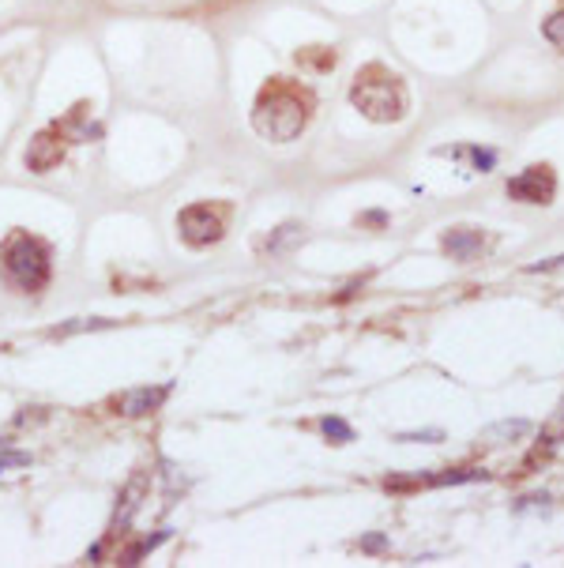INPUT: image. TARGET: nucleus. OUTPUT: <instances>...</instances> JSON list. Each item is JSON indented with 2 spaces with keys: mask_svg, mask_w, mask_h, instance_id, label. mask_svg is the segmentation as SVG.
Listing matches in <instances>:
<instances>
[{
  "mask_svg": "<svg viewBox=\"0 0 564 568\" xmlns=\"http://www.w3.org/2000/svg\"><path fill=\"white\" fill-rule=\"evenodd\" d=\"M308 121H313V91L298 80H286V75L267 80L252 102V125L264 140L290 144L305 132Z\"/></svg>",
  "mask_w": 564,
  "mask_h": 568,
  "instance_id": "nucleus-1",
  "label": "nucleus"
},
{
  "mask_svg": "<svg viewBox=\"0 0 564 568\" xmlns=\"http://www.w3.org/2000/svg\"><path fill=\"white\" fill-rule=\"evenodd\" d=\"M350 102H354L369 121L387 125V121H399V117L406 113V91H403L395 72H387L384 65H369L354 75Z\"/></svg>",
  "mask_w": 564,
  "mask_h": 568,
  "instance_id": "nucleus-2",
  "label": "nucleus"
},
{
  "mask_svg": "<svg viewBox=\"0 0 564 568\" xmlns=\"http://www.w3.org/2000/svg\"><path fill=\"white\" fill-rule=\"evenodd\" d=\"M0 267L23 293H38L49 283V252L42 241L23 230H15L4 241V249H0Z\"/></svg>",
  "mask_w": 564,
  "mask_h": 568,
  "instance_id": "nucleus-3",
  "label": "nucleus"
},
{
  "mask_svg": "<svg viewBox=\"0 0 564 568\" xmlns=\"http://www.w3.org/2000/svg\"><path fill=\"white\" fill-rule=\"evenodd\" d=\"M178 230H181V238L188 245H215L222 233H226V207L219 204H192L178 214Z\"/></svg>",
  "mask_w": 564,
  "mask_h": 568,
  "instance_id": "nucleus-4",
  "label": "nucleus"
},
{
  "mask_svg": "<svg viewBox=\"0 0 564 568\" xmlns=\"http://www.w3.org/2000/svg\"><path fill=\"white\" fill-rule=\"evenodd\" d=\"M553 192H557V178L546 162H534L508 181V196L519 204H553Z\"/></svg>",
  "mask_w": 564,
  "mask_h": 568,
  "instance_id": "nucleus-5",
  "label": "nucleus"
},
{
  "mask_svg": "<svg viewBox=\"0 0 564 568\" xmlns=\"http://www.w3.org/2000/svg\"><path fill=\"white\" fill-rule=\"evenodd\" d=\"M65 154H68V140L61 132H56V128L38 132L30 140V147H27V166L34 173H49V170H56L65 162Z\"/></svg>",
  "mask_w": 564,
  "mask_h": 568,
  "instance_id": "nucleus-6",
  "label": "nucleus"
},
{
  "mask_svg": "<svg viewBox=\"0 0 564 568\" xmlns=\"http://www.w3.org/2000/svg\"><path fill=\"white\" fill-rule=\"evenodd\" d=\"M444 249H448L456 260H474L478 252L485 249V238H482V230L459 226V230H448V233H444Z\"/></svg>",
  "mask_w": 564,
  "mask_h": 568,
  "instance_id": "nucleus-7",
  "label": "nucleus"
},
{
  "mask_svg": "<svg viewBox=\"0 0 564 568\" xmlns=\"http://www.w3.org/2000/svg\"><path fill=\"white\" fill-rule=\"evenodd\" d=\"M162 399H166V388H135L128 396L117 399V406H121L125 415H147V410H154Z\"/></svg>",
  "mask_w": 564,
  "mask_h": 568,
  "instance_id": "nucleus-8",
  "label": "nucleus"
},
{
  "mask_svg": "<svg viewBox=\"0 0 564 568\" xmlns=\"http://www.w3.org/2000/svg\"><path fill=\"white\" fill-rule=\"evenodd\" d=\"M83 117H87V106L80 102V106H75V109H72V113L65 117V121H56L53 128H56V132H61V135H65V140H68V144H80V140H91V135H99V128H94V125H87V121H83Z\"/></svg>",
  "mask_w": 564,
  "mask_h": 568,
  "instance_id": "nucleus-9",
  "label": "nucleus"
},
{
  "mask_svg": "<svg viewBox=\"0 0 564 568\" xmlns=\"http://www.w3.org/2000/svg\"><path fill=\"white\" fill-rule=\"evenodd\" d=\"M440 154H448V159H471V166L478 173H490L497 166V154L493 151H482V147H444Z\"/></svg>",
  "mask_w": 564,
  "mask_h": 568,
  "instance_id": "nucleus-10",
  "label": "nucleus"
},
{
  "mask_svg": "<svg viewBox=\"0 0 564 568\" xmlns=\"http://www.w3.org/2000/svg\"><path fill=\"white\" fill-rule=\"evenodd\" d=\"M527 433H531V422H523V418L497 422V425L485 429V437H490V441H519V437H527Z\"/></svg>",
  "mask_w": 564,
  "mask_h": 568,
  "instance_id": "nucleus-11",
  "label": "nucleus"
},
{
  "mask_svg": "<svg viewBox=\"0 0 564 568\" xmlns=\"http://www.w3.org/2000/svg\"><path fill=\"white\" fill-rule=\"evenodd\" d=\"M298 65H313V68L327 72V68H335V53H332V49H324V46L301 49V53H298Z\"/></svg>",
  "mask_w": 564,
  "mask_h": 568,
  "instance_id": "nucleus-12",
  "label": "nucleus"
},
{
  "mask_svg": "<svg viewBox=\"0 0 564 568\" xmlns=\"http://www.w3.org/2000/svg\"><path fill=\"white\" fill-rule=\"evenodd\" d=\"M320 429H324V437H327V441H335V444L354 441V429H350L343 418H324V422H320Z\"/></svg>",
  "mask_w": 564,
  "mask_h": 568,
  "instance_id": "nucleus-13",
  "label": "nucleus"
},
{
  "mask_svg": "<svg viewBox=\"0 0 564 568\" xmlns=\"http://www.w3.org/2000/svg\"><path fill=\"white\" fill-rule=\"evenodd\" d=\"M542 31H546V38H550L553 46H560V49H564V8H560V12H553V15L546 19V27H542Z\"/></svg>",
  "mask_w": 564,
  "mask_h": 568,
  "instance_id": "nucleus-14",
  "label": "nucleus"
},
{
  "mask_svg": "<svg viewBox=\"0 0 564 568\" xmlns=\"http://www.w3.org/2000/svg\"><path fill=\"white\" fill-rule=\"evenodd\" d=\"M30 456L27 452H0V471H8V467H27Z\"/></svg>",
  "mask_w": 564,
  "mask_h": 568,
  "instance_id": "nucleus-15",
  "label": "nucleus"
},
{
  "mask_svg": "<svg viewBox=\"0 0 564 568\" xmlns=\"http://www.w3.org/2000/svg\"><path fill=\"white\" fill-rule=\"evenodd\" d=\"M440 429H425V433H399V441H440Z\"/></svg>",
  "mask_w": 564,
  "mask_h": 568,
  "instance_id": "nucleus-16",
  "label": "nucleus"
},
{
  "mask_svg": "<svg viewBox=\"0 0 564 568\" xmlns=\"http://www.w3.org/2000/svg\"><path fill=\"white\" fill-rule=\"evenodd\" d=\"M361 550H369V554H377V550H384V535H369V538L361 542Z\"/></svg>",
  "mask_w": 564,
  "mask_h": 568,
  "instance_id": "nucleus-17",
  "label": "nucleus"
}]
</instances>
